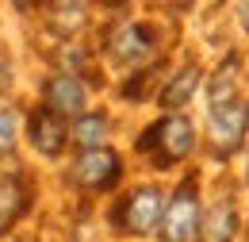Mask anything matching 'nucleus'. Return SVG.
<instances>
[{
	"instance_id": "obj_1",
	"label": "nucleus",
	"mask_w": 249,
	"mask_h": 242,
	"mask_svg": "<svg viewBox=\"0 0 249 242\" xmlns=\"http://www.w3.org/2000/svg\"><path fill=\"white\" fill-rule=\"evenodd\" d=\"M161 200H165V196H161L157 184H142V188H134L123 204H119L115 223H119L123 231H130V235H150L157 227V219L165 215V204H161Z\"/></svg>"
},
{
	"instance_id": "obj_3",
	"label": "nucleus",
	"mask_w": 249,
	"mask_h": 242,
	"mask_svg": "<svg viewBox=\"0 0 249 242\" xmlns=\"http://www.w3.org/2000/svg\"><path fill=\"white\" fill-rule=\"evenodd\" d=\"M138 146H142V150L161 146L157 165H173V161H180V158L192 150V123H188L184 116H169V120H161L157 127H150Z\"/></svg>"
},
{
	"instance_id": "obj_5",
	"label": "nucleus",
	"mask_w": 249,
	"mask_h": 242,
	"mask_svg": "<svg viewBox=\"0 0 249 242\" xmlns=\"http://www.w3.org/2000/svg\"><path fill=\"white\" fill-rule=\"evenodd\" d=\"M119 154L100 146V150H85L77 161H73V181L81 188H111L119 181Z\"/></svg>"
},
{
	"instance_id": "obj_11",
	"label": "nucleus",
	"mask_w": 249,
	"mask_h": 242,
	"mask_svg": "<svg viewBox=\"0 0 249 242\" xmlns=\"http://www.w3.org/2000/svg\"><path fill=\"white\" fill-rule=\"evenodd\" d=\"M104 135H107V116H104V112H85V116H77V123H73V139H77V146L100 150Z\"/></svg>"
},
{
	"instance_id": "obj_16",
	"label": "nucleus",
	"mask_w": 249,
	"mask_h": 242,
	"mask_svg": "<svg viewBox=\"0 0 249 242\" xmlns=\"http://www.w3.org/2000/svg\"><path fill=\"white\" fill-rule=\"evenodd\" d=\"M238 20H242V27L249 31V4H238Z\"/></svg>"
},
{
	"instance_id": "obj_6",
	"label": "nucleus",
	"mask_w": 249,
	"mask_h": 242,
	"mask_svg": "<svg viewBox=\"0 0 249 242\" xmlns=\"http://www.w3.org/2000/svg\"><path fill=\"white\" fill-rule=\"evenodd\" d=\"M107 50H111V61H119V65H142L154 54V31L142 23H123L111 31Z\"/></svg>"
},
{
	"instance_id": "obj_8",
	"label": "nucleus",
	"mask_w": 249,
	"mask_h": 242,
	"mask_svg": "<svg viewBox=\"0 0 249 242\" xmlns=\"http://www.w3.org/2000/svg\"><path fill=\"white\" fill-rule=\"evenodd\" d=\"M46 104L58 112V116H69V112H81L85 108V89H81V81L77 77H50L46 81Z\"/></svg>"
},
{
	"instance_id": "obj_13",
	"label": "nucleus",
	"mask_w": 249,
	"mask_h": 242,
	"mask_svg": "<svg viewBox=\"0 0 249 242\" xmlns=\"http://www.w3.org/2000/svg\"><path fill=\"white\" fill-rule=\"evenodd\" d=\"M234 85H238V61L230 58L218 69L215 85H211V100H215V104H226V92H234Z\"/></svg>"
},
{
	"instance_id": "obj_2",
	"label": "nucleus",
	"mask_w": 249,
	"mask_h": 242,
	"mask_svg": "<svg viewBox=\"0 0 249 242\" xmlns=\"http://www.w3.org/2000/svg\"><path fill=\"white\" fill-rule=\"evenodd\" d=\"M196 227H199V200H196V184L184 181L161 215V242H188Z\"/></svg>"
},
{
	"instance_id": "obj_9",
	"label": "nucleus",
	"mask_w": 249,
	"mask_h": 242,
	"mask_svg": "<svg viewBox=\"0 0 249 242\" xmlns=\"http://www.w3.org/2000/svg\"><path fill=\"white\" fill-rule=\"evenodd\" d=\"M234 231H238V212H234V204L230 200H222L215 204L211 212L203 215V223H199V242H230L234 239Z\"/></svg>"
},
{
	"instance_id": "obj_12",
	"label": "nucleus",
	"mask_w": 249,
	"mask_h": 242,
	"mask_svg": "<svg viewBox=\"0 0 249 242\" xmlns=\"http://www.w3.org/2000/svg\"><path fill=\"white\" fill-rule=\"evenodd\" d=\"M196 85H199V69H196V65H184V69L161 89V104H165V108H180L188 96L196 92Z\"/></svg>"
},
{
	"instance_id": "obj_7",
	"label": "nucleus",
	"mask_w": 249,
	"mask_h": 242,
	"mask_svg": "<svg viewBox=\"0 0 249 242\" xmlns=\"http://www.w3.org/2000/svg\"><path fill=\"white\" fill-rule=\"evenodd\" d=\"M31 142L38 154L54 158L65 146V116H58L54 108H35L31 112Z\"/></svg>"
},
{
	"instance_id": "obj_15",
	"label": "nucleus",
	"mask_w": 249,
	"mask_h": 242,
	"mask_svg": "<svg viewBox=\"0 0 249 242\" xmlns=\"http://www.w3.org/2000/svg\"><path fill=\"white\" fill-rule=\"evenodd\" d=\"M16 146V112H0V154Z\"/></svg>"
},
{
	"instance_id": "obj_14",
	"label": "nucleus",
	"mask_w": 249,
	"mask_h": 242,
	"mask_svg": "<svg viewBox=\"0 0 249 242\" xmlns=\"http://www.w3.org/2000/svg\"><path fill=\"white\" fill-rule=\"evenodd\" d=\"M50 12L62 16V20H58V27H62V31H81V27H85V8H81V4H54Z\"/></svg>"
},
{
	"instance_id": "obj_10",
	"label": "nucleus",
	"mask_w": 249,
	"mask_h": 242,
	"mask_svg": "<svg viewBox=\"0 0 249 242\" xmlns=\"http://www.w3.org/2000/svg\"><path fill=\"white\" fill-rule=\"evenodd\" d=\"M23 208H27V188H23V181L19 177H4L0 181V231H8L19 219Z\"/></svg>"
},
{
	"instance_id": "obj_4",
	"label": "nucleus",
	"mask_w": 249,
	"mask_h": 242,
	"mask_svg": "<svg viewBox=\"0 0 249 242\" xmlns=\"http://www.w3.org/2000/svg\"><path fill=\"white\" fill-rule=\"evenodd\" d=\"M207 131H211V142H215L222 154H226V150H238L242 139H246V131H249V104H246V100L215 104V108H211V123H207Z\"/></svg>"
}]
</instances>
